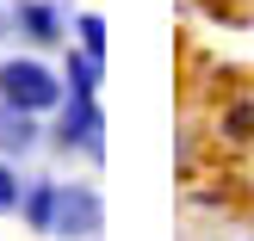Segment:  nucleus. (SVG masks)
I'll return each instance as SVG.
<instances>
[{
    "mask_svg": "<svg viewBox=\"0 0 254 241\" xmlns=\"http://www.w3.org/2000/svg\"><path fill=\"white\" fill-rule=\"evenodd\" d=\"M62 93H68V81H62L56 68H44L37 56H12L0 62V99L19 111H56Z\"/></svg>",
    "mask_w": 254,
    "mask_h": 241,
    "instance_id": "obj_1",
    "label": "nucleus"
},
{
    "mask_svg": "<svg viewBox=\"0 0 254 241\" xmlns=\"http://www.w3.org/2000/svg\"><path fill=\"white\" fill-rule=\"evenodd\" d=\"M56 148L68 155V148H81V155H106V118H99L93 99H62V118H56Z\"/></svg>",
    "mask_w": 254,
    "mask_h": 241,
    "instance_id": "obj_2",
    "label": "nucleus"
},
{
    "mask_svg": "<svg viewBox=\"0 0 254 241\" xmlns=\"http://www.w3.org/2000/svg\"><path fill=\"white\" fill-rule=\"evenodd\" d=\"M106 223V204H99L93 186H62L56 192V229L50 235H99Z\"/></svg>",
    "mask_w": 254,
    "mask_h": 241,
    "instance_id": "obj_3",
    "label": "nucleus"
},
{
    "mask_svg": "<svg viewBox=\"0 0 254 241\" xmlns=\"http://www.w3.org/2000/svg\"><path fill=\"white\" fill-rule=\"evenodd\" d=\"M12 25H19V37H31V44H68V25H62V12L50 6V0H19V6H12Z\"/></svg>",
    "mask_w": 254,
    "mask_h": 241,
    "instance_id": "obj_4",
    "label": "nucleus"
},
{
    "mask_svg": "<svg viewBox=\"0 0 254 241\" xmlns=\"http://www.w3.org/2000/svg\"><path fill=\"white\" fill-rule=\"evenodd\" d=\"M37 136H44V130H37V111H19V105H6V99H0V155H31V148H37Z\"/></svg>",
    "mask_w": 254,
    "mask_h": 241,
    "instance_id": "obj_5",
    "label": "nucleus"
},
{
    "mask_svg": "<svg viewBox=\"0 0 254 241\" xmlns=\"http://www.w3.org/2000/svg\"><path fill=\"white\" fill-rule=\"evenodd\" d=\"M56 192H62L56 180H31V186H25V198H19L25 223H31L37 235H50V229H56Z\"/></svg>",
    "mask_w": 254,
    "mask_h": 241,
    "instance_id": "obj_6",
    "label": "nucleus"
},
{
    "mask_svg": "<svg viewBox=\"0 0 254 241\" xmlns=\"http://www.w3.org/2000/svg\"><path fill=\"white\" fill-rule=\"evenodd\" d=\"M62 81H68V93H74V99H93V93H99V56L74 49V56H68V74H62Z\"/></svg>",
    "mask_w": 254,
    "mask_h": 241,
    "instance_id": "obj_7",
    "label": "nucleus"
},
{
    "mask_svg": "<svg viewBox=\"0 0 254 241\" xmlns=\"http://www.w3.org/2000/svg\"><path fill=\"white\" fill-rule=\"evenodd\" d=\"M74 37H81L87 56H106V19H99V12H81V19H74Z\"/></svg>",
    "mask_w": 254,
    "mask_h": 241,
    "instance_id": "obj_8",
    "label": "nucleus"
},
{
    "mask_svg": "<svg viewBox=\"0 0 254 241\" xmlns=\"http://www.w3.org/2000/svg\"><path fill=\"white\" fill-rule=\"evenodd\" d=\"M19 198H25V186H19V173H12V161L0 155V210H19Z\"/></svg>",
    "mask_w": 254,
    "mask_h": 241,
    "instance_id": "obj_9",
    "label": "nucleus"
},
{
    "mask_svg": "<svg viewBox=\"0 0 254 241\" xmlns=\"http://www.w3.org/2000/svg\"><path fill=\"white\" fill-rule=\"evenodd\" d=\"M223 130H230L236 143H248V136H254V105H236V111H230V124H223Z\"/></svg>",
    "mask_w": 254,
    "mask_h": 241,
    "instance_id": "obj_10",
    "label": "nucleus"
},
{
    "mask_svg": "<svg viewBox=\"0 0 254 241\" xmlns=\"http://www.w3.org/2000/svg\"><path fill=\"white\" fill-rule=\"evenodd\" d=\"M0 37H6V12H0Z\"/></svg>",
    "mask_w": 254,
    "mask_h": 241,
    "instance_id": "obj_11",
    "label": "nucleus"
}]
</instances>
